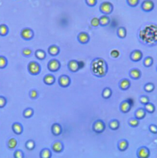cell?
I'll list each match as a JSON object with an SVG mask.
<instances>
[{
    "label": "cell",
    "instance_id": "cell-1",
    "mask_svg": "<svg viewBox=\"0 0 157 158\" xmlns=\"http://www.w3.org/2000/svg\"><path fill=\"white\" fill-rule=\"evenodd\" d=\"M140 40L143 43L149 45L157 43V25L153 23H148L142 26L138 32Z\"/></svg>",
    "mask_w": 157,
    "mask_h": 158
},
{
    "label": "cell",
    "instance_id": "cell-2",
    "mask_svg": "<svg viewBox=\"0 0 157 158\" xmlns=\"http://www.w3.org/2000/svg\"><path fill=\"white\" fill-rule=\"evenodd\" d=\"M90 69L94 76L98 78H102L106 76L108 72V65L103 58L95 57L91 61Z\"/></svg>",
    "mask_w": 157,
    "mask_h": 158
},
{
    "label": "cell",
    "instance_id": "cell-3",
    "mask_svg": "<svg viewBox=\"0 0 157 158\" xmlns=\"http://www.w3.org/2000/svg\"><path fill=\"white\" fill-rule=\"evenodd\" d=\"M114 6L110 2L105 1L102 2L100 5L99 10L100 12L105 15H109L113 11Z\"/></svg>",
    "mask_w": 157,
    "mask_h": 158
},
{
    "label": "cell",
    "instance_id": "cell-4",
    "mask_svg": "<svg viewBox=\"0 0 157 158\" xmlns=\"http://www.w3.org/2000/svg\"><path fill=\"white\" fill-rule=\"evenodd\" d=\"M106 128V124L103 120L98 119L94 122L92 126L93 131L96 134H101L105 131Z\"/></svg>",
    "mask_w": 157,
    "mask_h": 158
},
{
    "label": "cell",
    "instance_id": "cell-5",
    "mask_svg": "<svg viewBox=\"0 0 157 158\" xmlns=\"http://www.w3.org/2000/svg\"><path fill=\"white\" fill-rule=\"evenodd\" d=\"M154 7V2L152 0H144L140 5L141 10L145 12H151Z\"/></svg>",
    "mask_w": 157,
    "mask_h": 158
},
{
    "label": "cell",
    "instance_id": "cell-6",
    "mask_svg": "<svg viewBox=\"0 0 157 158\" xmlns=\"http://www.w3.org/2000/svg\"><path fill=\"white\" fill-rule=\"evenodd\" d=\"M143 54L140 49H134L129 55V58L133 62H138L142 60Z\"/></svg>",
    "mask_w": 157,
    "mask_h": 158
},
{
    "label": "cell",
    "instance_id": "cell-7",
    "mask_svg": "<svg viewBox=\"0 0 157 158\" xmlns=\"http://www.w3.org/2000/svg\"><path fill=\"white\" fill-rule=\"evenodd\" d=\"M59 84L62 87L66 88L69 87L71 83V79L68 75L63 74L60 75L59 78Z\"/></svg>",
    "mask_w": 157,
    "mask_h": 158
},
{
    "label": "cell",
    "instance_id": "cell-8",
    "mask_svg": "<svg viewBox=\"0 0 157 158\" xmlns=\"http://www.w3.org/2000/svg\"><path fill=\"white\" fill-rule=\"evenodd\" d=\"M77 40L80 44L86 45L90 41V36L87 32H81L77 35Z\"/></svg>",
    "mask_w": 157,
    "mask_h": 158
},
{
    "label": "cell",
    "instance_id": "cell-9",
    "mask_svg": "<svg viewBox=\"0 0 157 158\" xmlns=\"http://www.w3.org/2000/svg\"><path fill=\"white\" fill-rule=\"evenodd\" d=\"M67 67L71 73H77L80 70V62L76 60H71L68 62Z\"/></svg>",
    "mask_w": 157,
    "mask_h": 158
},
{
    "label": "cell",
    "instance_id": "cell-10",
    "mask_svg": "<svg viewBox=\"0 0 157 158\" xmlns=\"http://www.w3.org/2000/svg\"><path fill=\"white\" fill-rule=\"evenodd\" d=\"M131 103L128 100H125L120 104L119 110L122 113H128L131 111Z\"/></svg>",
    "mask_w": 157,
    "mask_h": 158
},
{
    "label": "cell",
    "instance_id": "cell-11",
    "mask_svg": "<svg viewBox=\"0 0 157 158\" xmlns=\"http://www.w3.org/2000/svg\"><path fill=\"white\" fill-rule=\"evenodd\" d=\"M137 156L138 158H149L150 156V150L146 147H141L138 150Z\"/></svg>",
    "mask_w": 157,
    "mask_h": 158
},
{
    "label": "cell",
    "instance_id": "cell-12",
    "mask_svg": "<svg viewBox=\"0 0 157 158\" xmlns=\"http://www.w3.org/2000/svg\"><path fill=\"white\" fill-rule=\"evenodd\" d=\"M128 75L129 77L133 80H138L141 78L142 73L139 68H135L129 70Z\"/></svg>",
    "mask_w": 157,
    "mask_h": 158
},
{
    "label": "cell",
    "instance_id": "cell-13",
    "mask_svg": "<svg viewBox=\"0 0 157 158\" xmlns=\"http://www.w3.org/2000/svg\"><path fill=\"white\" fill-rule=\"evenodd\" d=\"M131 81L127 78L121 79L119 83V88L122 91H127L131 87Z\"/></svg>",
    "mask_w": 157,
    "mask_h": 158
},
{
    "label": "cell",
    "instance_id": "cell-14",
    "mask_svg": "<svg viewBox=\"0 0 157 158\" xmlns=\"http://www.w3.org/2000/svg\"><path fill=\"white\" fill-rule=\"evenodd\" d=\"M60 67H61V64L60 62L57 60H52L48 64L49 69L52 72L58 71L60 68Z\"/></svg>",
    "mask_w": 157,
    "mask_h": 158
},
{
    "label": "cell",
    "instance_id": "cell-15",
    "mask_svg": "<svg viewBox=\"0 0 157 158\" xmlns=\"http://www.w3.org/2000/svg\"><path fill=\"white\" fill-rule=\"evenodd\" d=\"M146 112L144 108L142 107L138 108L135 110L134 113V118L139 120L143 119L146 116Z\"/></svg>",
    "mask_w": 157,
    "mask_h": 158
},
{
    "label": "cell",
    "instance_id": "cell-16",
    "mask_svg": "<svg viewBox=\"0 0 157 158\" xmlns=\"http://www.w3.org/2000/svg\"><path fill=\"white\" fill-rule=\"evenodd\" d=\"M64 148V146L63 144L61 141H56L52 145L53 150L57 153L62 152L63 151Z\"/></svg>",
    "mask_w": 157,
    "mask_h": 158
},
{
    "label": "cell",
    "instance_id": "cell-17",
    "mask_svg": "<svg viewBox=\"0 0 157 158\" xmlns=\"http://www.w3.org/2000/svg\"><path fill=\"white\" fill-rule=\"evenodd\" d=\"M129 146L128 141L125 139H122L119 141L118 144V148L121 152L125 151L127 150Z\"/></svg>",
    "mask_w": 157,
    "mask_h": 158
},
{
    "label": "cell",
    "instance_id": "cell-18",
    "mask_svg": "<svg viewBox=\"0 0 157 158\" xmlns=\"http://www.w3.org/2000/svg\"><path fill=\"white\" fill-rule=\"evenodd\" d=\"M99 21H100V26L101 27H105L108 26L109 24H110L111 20L109 16L107 15H103L101 16L99 18Z\"/></svg>",
    "mask_w": 157,
    "mask_h": 158
},
{
    "label": "cell",
    "instance_id": "cell-19",
    "mask_svg": "<svg viewBox=\"0 0 157 158\" xmlns=\"http://www.w3.org/2000/svg\"><path fill=\"white\" fill-rule=\"evenodd\" d=\"M52 132L53 134V135L56 136H58L61 134L62 129V127L59 124L56 123L53 125L51 128Z\"/></svg>",
    "mask_w": 157,
    "mask_h": 158
},
{
    "label": "cell",
    "instance_id": "cell-20",
    "mask_svg": "<svg viewBox=\"0 0 157 158\" xmlns=\"http://www.w3.org/2000/svg\"><path fill=\"white\" fill-rule=\"evenodd\" d=\"M113 95V91L109 87H106L103 89L101 93V96L105 100L110 99Z\"/></svg>",
    "mask_w": 157,
    "mask_h": 158
},
{
    "label": "cell",
    "instance_id": "cell-21",
    "mask_svg": "<svg viewBox=\"0 0 157 158\" xmlns=\"http://www.w3.org/2000/svg\"><path fill=\"white\" fill-rule=\"evenodd\" d=\"M117 35L118 37L121 39H124L126 37L127 35V31L125 27H119L117 30Z\"/></svg>",
    "mask_w": 157,
    "mask_h": 158
},
{
    "label": "cell",
    "instance_id": "cell-22",
    "mask_svg": "<svg viewBox=\"0 0 157 158\" xmlns=\"http://www.w3.org/2000/svg\"><path fill=\"white\" fill-rule=\"evenodd\" d=\"M29 71L32 74H36L39 72L40 70V67L38 63L35 62H31L29 64Z\"/></svg>",
    "mask_w": 157,
    "mask_h": 158
},
{
    "label": "cell",
    "instance_id": "cell-23",
    "mask_svg": "<svg viewBox=\"0 0 157 158\" xmlns=\"http://www.w3.org/2000/svg\"><path fill=\"white\" fill-rule=\"evenodd\" d=\"M109 127L112 131H117L119 128L120 124L118 119H113L109 123Z\"/></svg>",
    "mask_w": 157,
    "mask_h": 158
},
{
    "label": "cell",
    "instance_id": "cell-24",
    "mask_svg": "<svg viewBox=\"0 0 157 158\" xmlns=\"http://www.w3.org/2000/svg\"><path fill=\"white\" fill-rule=\"evenodd\" d=\"M22 37L25 39H30L33 37V33L31 29L29 28L24 29L21 33Z\"/></svg>",
    "mask_w": 157,
    "mask_h": 158
},
{
    "label": "cell",
    "instance_id": "cell-25",
    "mask_svg": "<svg viewBox=\"0 0 157 158\" xmlns=\"http://www.w3.org/2000/svg\"><path fill=\"white\" fill-rule=\"evenodd\" d=\"M154 63V59L152 56H146L145 58L144 59L143 61V64L145 67L148 68L151 67Z\"/></svg>",
    "mask_w": 157,
    "mask_h": 158
},
{
    "label": "cell",
    "instance_id": "cell-26",
    "mask_svg": "<svg viewBox=\"0 0 157 158\" xmlns=\"http://www.w3.org/2000/svg\"><path fill=\"white\" fill-rule=\"evenodd\" d=\"M144 108L146 112L148 113L149 114L153 113L156 110V107H155V106H154V104L150 103V102H149L146 105H144Z\"/></svg>",
    "mask_w": 157,
    "mask_h": 158
},
{
    "label": "cell",
    "instance_id": "cell-27",
    "mask_svg": "<svg viewBox=\"0 0 157 158\" xmlns=\"http://www.w3.org/2000/svg\"><path fill=\"white\" fill-rule=\"evenodd\" d=\"M155 85L152 82H147L144 86L143 89L146 93H150L155 90Z\"/></svg>",
    "mask_w": 157,
    "mask_h": 158
},
{
    "label": "cell",
    "instance_id": "cell-28",
    "mask_svg": "<svg viewBox=\"0 0 157 158\" xmlns=\"http://www.w3.org/2000/svg\"><path fill=\"white\" fill-rule=\"evenodd\" d=\"M49 52L50 54L53 56L58 55L60 52V49L57 46L53 45L50 46L49 48Z\"/></svg>",
    "mask_w": 157,
    "mask_h": 158
},
{
    "label": "cell",
    "instance_id": "cell-29",
    "mask_svg": "<svg viewBox=\"0 0 157 158\" xmlns=\"http://www.w3.org/2000/svg\"><path fill=\"white\" fill-rule=\"evenodd\" d=\"M55 81H56L55 77L53 75H50V74L46 75L44 78V81L45 83L48 85H52L55 82Z\"/></svg>",
    "mask_w": 157,
    "mask_h": 158
},
{
    "label": "cell",
    "instance_id": "cell-30",
    "mask_svg": "<svg viewBox=\"0 0 157 158\" xmlns=\"http://www.w3.org/2000/svg\"><path fill=\"white\" fill-rule=\"evenodd\" d=\"M128 125L130 126L132 128H136L140 124V120L137 119L135 118H131L128 120Z\"/></svg>",
    "mask_w": 157,
    "mask_h": 158
},
{
    "label": "cell",
    "instance_id": "cell-31",
    "mask_svg": "<svg viewBox=\"0 0 157 158\" xmlns=\"http://www.w3.org/2000/svg\"><path fill=\"white\" fill-rule=\"evenodd\" d=\"M51 152L49 149H44L42 150L40 153L41 158H51Z\"/></svg>",
    "mask_w": 157,
    "mask_h": 158
},
{
    "label": "cell",
    "instance_id": "cell-32",
    "mask_svg": "<svg viewBox=\"0 0 157 158\" xmlns=\"http://www.w3.org/2000/svg\"><path fill=\"white\" fill-rule=\"evenodd\" d=\"M13 130L15 133L17 134H21L22 131V128L21 125H20L18 123H16L13 125Z\"/></svg>",
    "mask_w": 157,
    "mask_h": 158
},
{
    "label": "cell",
    "instance_id": "cell-33",
    "mask_svg": "<svg viewBox=\"0 0 157 158\" xmlns=\"http://www.w3.org/2000/svg\"><path fill=\"white\" fill-rule=\"evenodd\" d=\"M139 102H140V104L144 105V106L150 102V99H149V97L146 95H145L140 96L139 98Z\"/></svg>",
    "mask_w": 157,
    "mask_h": 158
},
{
    "label": "cell",
    "instance_id": "cell-34",
    "mask_svg": "<svg viewBox=\"0 0 157 158\" xmlns=\"http://www.w3.org/2000/svg\"><path fill=\"white\" fill-rule=\"evenodd\" d=\"M90 24L94 27H97L100 26L99 18L97 17H93L90 21Z\"/></svg>",
    "mask_w": 157,
    "mask_h": 158
},
{
    "label": "cell",
    "instance_id": "cell-35",
    "mask_svg": "<svg viewBox=\"0 0 157 158\" xmlns=\"http://www.w3.org/2000/svg\"><path fill=\"white\" fill-rule=\"evenodd\" d=\"M140 0H126V2L129 7L134 8L138 5Z\"/></svg>",
    "mask_w": 157,
    "mask_h": 158
},
{
    "label": "cell",
    "instance_id": "cell-36",
    "mask_svg": "<svg viewBox=\"0 0 157 158\" xmlns=\"http://www.w3.org/2000/svg\"><path fill=\"white\" fill-rule=\"evenodd\" d=\"M17 144V141L15 139L12 138L9 140L8 141V147L9 148L13 149L16 146Z\"/></svg>",
    "mask_w": 157,
    "mask_h": 158
},
{
    "label": "cell",
    "instance_id": "cell-37",
    "mask_svg": "<svg viewBox=\"0 0 157 158\" xmlns=\"http://www.w3.org/2000/svg\"><path fill=\"white\" fill-rule=\"evenodd\" d=\"M110 55L113 58H118V57L120 55L119 51L117 49H112L110 52Z\"/></svg>",
    "mask_w": 157,
    "mask_h": 158
},
{
    "label": "cell",
    "instance_id": "cell-38",
    "mask_svg": "<svg viewBox=\"0 0 157 158\" xmlns=\"http://www.w3.org/2000/svg\"><path fill=\"white\" fill-rule=\"evenodd\" d=\"M8 29L7 27L4 25H0V35H5L7 33Z\"/></svg>",
    "mask_w": 157,
    "mask_h": 158
},
{
    "label": "cell",
    "instance_id": "cell-39",
    "mask_svg": "<svg viewBox=\"0 0 157 158\" xmlns=\"http://www.w3.org/2000/svg\"><path fill=\"white\" fill-rule=\"evenodd\" d=\"M85 3L89 7H95L97 4L98 0H85Z\"/></svg>",
    "mask_w": 157,
    "mask_h": 158
},
{
    "label": "cell",
    "instance_id": "cell-40",
    "mask_svg": "<svg viewBox=\"0 0 157 158\" xmlns=\"http://www.w3.org/2000/svg\"><path fill=\"white\" fill-rule=\"evenodd\" d=\"M36 55L38 58L40 59H44L45 58V53L44 51H41V50H38L36 52Z\"/></svg>",
    "mask_w": 157,
    "mask_h": 158
},
{
    "label": "cell",
    "instance_id": "cell-41",
    "mask_svg": "<svg viewBox=\"0 0 157 158\" xmlns=\"http://www.w3.org/2000/svg\"><path fill=\"white\" fill-rule=\"evenodd\" d=\"M149 130L152 133L157 134V126L156 125L151 124L149 126Z\"/></svg>",
    "mask_w": 157,
    "mask_h": 158
},
{
    "label": "cell",
    "instance_id": "cell-42",
    "mask_svg": "<svg viewBox=\"0 0 157 158\" xmlns=\"http://www.w3.org/2000/svg\"><path fill=\"white\" fill-rule=\"evenodd\" d=\"M35 147V143L32 141H29L26 143V147L29 150H32Z\"/></svg>",
    "mask_w": 157,
    "mask_h": 158
},
{
    "label": "cell",
    "instance_id": "cell-43",
    "mask_svg": "<svg viewBox=\"0 0 157 158\" xmlns=\"http://www.w3.org/2000/svg\"><path fill=\"white\" fill-rule=\"evenodd\" d=\"M33 114L32 110L31 109H27L25 110L24 112V115L25 117L26 118H29L31 117Z\"/></svg>",
    "mask_w": 157,
    "mask_h": 158
},
{
    "label": "cell",
    "instance_id": "cell-44",
    "mask_svg": "<svg viewBox=\"0 0 157 158\" xmlns=\"http://www.w3.org/2000/svg\"><path fill=\"white\" fill-rule=\"evenodd\" d=\"M6 59L2 56H0V68H3L6 65Z\"/></svg>",
    "mask_w": 157,
    "mask_h": 158
},
{
    "label": "cell",
    "instance_id": "cell-45",
    "mask_svg": "<svg viewBox=\"0 0 157 158\" xmlns=\"http://www.w3.org/2000/svg\"><path fill=\"white\" fill-rule=\"evenodd\" d=\"M14 158H23V153L20 150H17L14 153Z\"/></svg>",
    "mask_w": 157,
    "mask_h": 158
},
{
    "label": "cell",
    "instance_id": "cell-46",
    "mask_svg": "<svg viewBox=\"0 0 157 158\" xmlns=\"http://www.w3.org/2000/svg\"><path fill=\"white\" fill-rule=\"evenodd\" d=\"M6 100L3 97H0V107H2L5 106Z\"/></svg>",
    "mask_w": 157,
    "mask_h": 158
},
{
    "label": "cell",
    "instance_id": "cell-47",
    "mask_svg": "<svg viewBox=\"0 0 157 158\" xmlns=\"http://www.w3.org/2000/svg\"><path fill=\"white\" fill-rule=\"evenodd\" d=\"M23 53L25 55H29L32 53V51L31 49H24L23 50Z\"/></svg>",
    "mask_w": 157,
    "mask_h": 158
},
{
    "label": "cell",
    "instance_id": "cell-48",
    "mask_svg": "<svg viewBox=\"0 0 157 158\" xmlns=\"http://www.w3.org/2000/svg\"><path fill=\"white\" fill-rule=\"evenodd\" d=\"M37 95H38L37 92L35 90H32L30 93V96L32 98H36V97H37Z\"/></svg>",
    "mask_w": 157,
    "mask_h": 158
}]
</instances>
